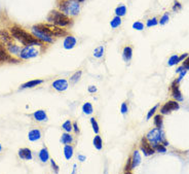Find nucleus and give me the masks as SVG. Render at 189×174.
<instances>
[{
  "instance_id": "24",
  "label": "nucleus",
  "mask_w": 189,
  "mask_h": 174,
  "mask_svg": "<svg viewBox=\"0 0 189 174\" xmlns=\"http://www.w3.org/2000/svg\"><path fill=\"white\" fill-rule=\"evenodd\" d=\"M125 14H126L125 5H119V6L116 7V10H115V14L118 17H123V16H125Z\"/></svg>"
},
{
  "instance_id": "41",
  "label": "nucleus",
  "mask_w": 189,
  "mask_h": 174,
  "mask_svg": "<svg viewBox=\"0 0 189 174\" xmlns=\"http://www.w3.org/2000/svg\"><path fill=\"white\" fill-rule=\"evenodd\" d=\"M120 110H122V113H123V114L128 113V105H126V103H122Z\"/></svg>"
},
{
  "instance_id": "19",
  "label": "nucleus",
  "mask_w": 189,
  "mask_h": 174,
  "mask_svg": "<svg viewBox=\"0 0 189 174\" xmlns=\"http://www.w3.org/2000/svg\"><path fill=\"white\" fill-rule=\"evenodd\" d=\"M43 81L42 79H35V81H30L28 82H26V84H24L22 87V89H27V88H33V87H36V85L42 84Z\"/></svg>"
},
{
  "instance_id": "7",
  "label": "nucleus",
  "mask_w": 189,
  "mask_h": 174,
  "mask_svg": "<svg viewBox=\"0 0 189 174\" xmlns=\"http://www.w3.org/2000/svg\"><path fill=\"white\" fill-rule=\"evenodd\" d=\"M38 55V51L36 49H34L32 45H27L26 48H24L20 53V57L22 59H25V60H28V59L34 58Z\"/></svg>"
},
{
  "instance_id": "40",
  "label": "nucleus",
  "mask_w": 189,
  "mask_h": 174,
  "mask_svg": "<svg viewBox=\"0 0 189 174\" xmlns=\"http://www.w3.org/2000/svg\"><path fill=\"white\" fill-rule=\"evenodd\" d=\"M183 67H184L186 70H189V56H187L185 60L183 61Z\"/></svg>"
},
{
  "instance_id": "47",
  "label": "nucleus",
  "mask_w": 189,
  "mask_h": 174,
  "mask_svg": "<svg viewBox=\"0 0 189 174\" xmlns=\"http://www.w3.org/2000/svg\"><path fill=\"white\" fill-rule=\"evenodd\" d=\"M185 68H184V67H179V68L178 69H177V72H178V73H180V72H181V71H183V70H184Z\"/></svg>"
},
{
  "instance_id": "11",
  "label": "nucleus",
  "mask_w": 189,
  "mask_h": 174,
  "mask_svg": "<svg viewBox=\"0 0 189 174\" xmlns=\"http://www.w3.org/2000/svg\"><path fill=\"white\" fill-rule=\"evenodd\" d=\"M178 84H179V82H177V81H175L173 84V85H172V94H173L174 98H175L177 101L179 102V101H183V96H182L181 92H180Z\"/></svg>"
},
{
  "instance_id": "48",
  "label": "nucleus",
  "mask_w": 189,
  "mask_h": 174,
  "mask_svg": "<svg viewBox=\"0 0 189 174\" xmlns=\"http://www.w3.org/2000/svg\"><path fill=\"white\" fill-rule=\"evenodd\" d=\"M78 159H79L80 161H84V160H85V157H83V156H79Z\"/></svg>"
},
{
  "instance_id": "16",
  "label": "nucleus",
  "mask_w": 189,
  "mask_h": 174,
  "mask_svg": "<svg viewBox=\"0 0 189 174\" xmlns=\"http://www.w3.org/2000/svg\"><path fill=\"white\" fill-rule=\"evenodd\" d=\"M19 157L23 160H32V152L29 148H21L19 150Z\"/></svg>"
},
{
  "instance_id": "5",
  "label": "nucleus",
  "mask_w": 189,
  "mask_h": 174,
  "mask_svg": "<svg viewBox=\"0 0 189 174\" xmlns=\"http://www.w3.org/2000/svg\"><path fill=\"white\" fill-rule=\"evenodd\" d=\"M37 26L41 30L45 32L46 34L51 35V36H62V35H65V33H66L61 27L54 24H39Z\"/></svg>"
},
{
  "instance_id": "34",
  "label": "nucleus",
  "mask_w": 189,
  "mask_h": 174,
  "mask_svg": "<svg viewBox=\"0 0 189 174\" xmlns=\"http://www.w3.org/2000/svg\"><path fill=\"white\" fill-rule=\"evenodd\" d=\"M91 126H93V130L94 132L96 134L99 133V126H98V123H97V121L94 119V117H91Z\"/></svg>"
},
{
  "instance_id": "18",
  "label": "nucleus",
  "mask_w": 189,
  "mask_h": 174,
  "mask_svg": "<svg viewBox=\"0 0 189 174\" xmlns=\"http://www.w3.org/2000/svg\"><path fill=\"white\" fill-rule=\"evenodd\" d=\"M34 119L38 121V122H43V121H46L47 120V117H46V113L45 111L43 110H37L35 111L34 114H33Z\"/></svg>"
},
{
  "instance_id": "35",
  "label": "nucleus",
  "mask_w": 189,
  "mask_h": 174,
  "mask_svg": "<svg viewBox=\"0 0 189 174\" xmlns=\"http://www.w3.org/2000/svg\"><path fill=\"white\" fill-rule=\"evenodd\" d=\"M170 20V16H169V14H164V16H162L160 18V20H159V24L160 25H164V24H167L168 23V21Z\"/></svg>"
},
{
  "instance_id": "26",
  "label": "nucleus",
  "mask_w": 189,
  "mask_h": 174,
  "mask_svg": "<svg viewBox=\"0 0 189 174\" xmlns=\"http://www.w3.org/2000/svg\"><path fill=\"white\" fill-rule=\"evenodd\" d=\"M7 49H8V52L10 53V54H13V55H17V54H19V53H21V51H22V49H21L19 46L17 45H8V46H7Z\"/></svg>"
},
{
  "instance_id": "38",
  "label": "nucleus",
  "mask_w": 189,
  "mask_h": 174,
  "mask_svg": "<svg viewBox=\"0 0 189 174\" xmlns=\"http://www.w3.org/2000/svg\"><path fill=\"white\" fill-rule=\"evenodd\" d=\"M82 74V72L81 71H77V72H75L74 74H73L72 76H71V81L72 82H76L78 81L79 78H80V76Z\"/></svg>"
},
{
  "instance_id": "39",
  "label": "nucleus",
  "mask_w": 189,
  "mask_h": 174,
  "mask_svg": "<svg viewBox=\"0 0 189 174\" xmlns=\"http://www.w3.org/2000/svg\"><path fill=\"white\" fill-rule=\"evenodd\" d=\"M157 107L158 106L157 105H155V106H153V107L151 108V109L149 110V113H148V114H147V120H149L150 117H151L153 114H154V113H155V110L157 109Z\"/></svg>"
},
{
  "instance_id": "31",
  "label": "nucleus",
  "mask_w": 189,
  "mask_h": 174,
  "mask_svg": "<svg viewBox=\"0 0 189 174\" xmlns=\"http://www.w3.org/2000/svg\"><path fill=\"white\" fill-rule=\"evenodd\" d=\"M154 125L156 128H159V129L162 128V117L160 114H157V116L154 117Z\"/></svg>"
},
{
  "instance_id": "29",
  "label": "nucleus",
  "mask_w": 189,
  "mask_h": 174,
  "mask_svg": "<svg viewBox=\"0 0 189 174\" xmlns=\"http://www.w3.org/2000/svg\"><path fill=\"white\" fill-rule=\"evenodd\" d=\"M151 145H152L153 148H154V150H156V152H167L165 146L161 143H155V144H151Z\"/></svg>"
},
{
  "instance_id": "3",
  "label": "nucleus",
  "mask_w": 189,
  "mask_h": 174,
  "mask_svg": "<svg viewBox=\"0 0 189 174\" xmlns=\"http://www.w3.org/2000/svg\"><path fill=\"white\" fill-rule=\"evenodd\" d=\"M47 21L56 26H59V27H66V26H69L71 23V20L67 14L58 10H52L47 17Z\"/></svg>"
},
{
  "instance_id": "46",
  "label": "nucleus",
  "mask_w": 189,
  "mask_h": 174,
  "mask_svg": "<svg viewBox=\"0 0 189 174\" xmlns=\"http://www.w3.org/2000/svg\"><path fill=\"white\" fill-rule=\"evenodd\" d=\"M73 128H74V130H75V132H76V133H78V128H77V124H76V123H74V124H73Z\"/></svg>"
},
{
  "instance_id": "36",
  "label": "nucleus",
  "mask_w": 189,
  "mask_h": 174,
  "mask_svg": "<svg viewBox=\"0 0 189 174\" xmlns=\"http://www.w3.org/2000/svg\"><path fill=\"white\" fill-rule=\"evenodd\" d=\"M158 24V21L156 18H153V19H149L148 21H147L146 23V26L147 27H152V26H155Z\"/></svg>"
},
{
  "instance_id": "20",
  "label": "nucleus",
  "mask_w": 189,
  "mask_h": 174,
  "mask_svg": "<svg viewBox=\"0 0 189 174\" xmlns=\"http://www.w3.org/2000/svg\"><path fill=\"white\" fill-rule=\"evenodd\" d=\"M64 154H65V158L67 160H70L73 156V147L69 145V144H66L64 147Z\"/></svg>"
},
{
  "instance_id": "9",
  "label": "nucleus",
  "mask_w": 189,
  "mask_h": 174,
  "mask_svg": "<svg viewBox=\"0 0 189 174\" xmlns=\"http://www.w3.org/2000/svg\"><path fill=\"white\" fill-rule=\"evenodd\" d=\"M141 149H142V152H144V155L147 156V157H148V156L153 155L155 152L154 148H153L152 145L148 142V140H147V139H143V140H142Z\"/></svg>"
},
{
  "instance_id": "43",
  "label": "nucleus",
  "mask_w": 189,
  "mask_h": 174,
  "mask_svg": "<svg viewBox=\"0 0 189 174\" xmlns=\"http://www.w3.org/2000/svg\"><path fill=\"white\" fill-rule=\"evenodd\" d=\"M51 163H52V166L55 168L56 172H58V171H59V167L57 166V164L55 163V161H54V160H52V161H51Z\"/></svg>"
},
{
  "instance_id": "2",
  "label": "nucleus",
  "mask_w": 189,
  "mask_h": 174,
  "mask_svg": "<svg viewBox=\"0 0 189 174\" xmlns=\"http://www.w3.org/2000/svg\"><path fill=\"white\" fill-rule=\"evenodd\" d=\"M80 2L76 0H63L59 3V8L60 11L64 13L67 16L74 17L77 16L80 11Z\"/></svg>"
},
{
  "instance_id": "6",
  "label": "nucleus",
  "mask_w": 189,
  "mask_h": 174,
  "mask_svg": "<svg viewBox=\"0 0 189 174\" xmlns=\"http://www.w3.org/2000/svg\"><path fill=\"white\" fill-rule=\"evenodd\" d=\"M32 33L35 37L37 38V39H39L41 41H44V42H54V38L51 35L46 34L45 32L43 30H41V29L38 27L37 25H35L32 27Z\"/></svg>"
},
{
  "instance_id": "1",
  "label": "nucleus",
  "mask_w": 189,
  "mask_h": 174,
  "mask_svg": "<svg viewBox=\"0 0 189 174\" xmlns=\"http://www.w3.org/2000/svg\"><path fill=\"white\" fill-rule=\"evenodd\" d=\"M10 34L16 39L21 41V43H23L24 45H42L39 39L35 38L33 35L29 34L24 29L17 27V26L10 28Z\"/></svg>"
},
{
  "instance_id": "21",
  "label": "nucleus",
  "mask_w": 189,
  "mask_h": 174,
  "mask_svg": "<svg viewBox=\"0 0 189 174\" xmlns=\"http://www.w3.org/2000/svg\"><path fill=\"white\" fill-rule=\"evenodd\" d=\"M39 159L41 162H46L48 161L49 159V154H48V150H47V148H42L40 150L39 152Z\"/></svg>"
},
{
  "instance_id": "51",
  "label": "nucleus",
  "mask_w": 189,
  "mask_h": 174,
  "mask_svg": "<svg viewBox=\"0 0 189 174\" xmlns=\"http://www.w3.org/2000/svg\"><path fill=\"white\" fill-rule=\"evenodd\" d=\"M1 48H3V46H2V45H1V43H0V49H1Z\"/></svg>"
},
{
  "instance_id": "28",
  "label": "nucleus",
  "mask_w": 189,
  "mask_h": 174,
  "mask_svg": "<svg viewBox=\"0 0 189 174\" xmlns=\"http://www.w3.org/2000/svg\"><path fill=\"white\" fill-rule=\"evenodd\" d=\"M94 145L97 149H99V150L102 148V146H103L102 138L100 137L99 135H97V136L94 138Z\"/></svg>"
},
{
  "instance_id": "22",
  "label": "nucleus",
  "mask_w": 189,
  "mask_h": 174,
  "mask_svg": "<svg viewBox=\"0 0 189 174\" xmlns=\"http://www.w3.org/2000/svg\"><path fill=\"white\" fill-rule=\"evenodd\" d=\"M122 25V17H114L113 19H112V21L110 22V26H111V28H117V27H119V26Z\"/></svg>"
},
{
  "instance_id": "33",
  "label": "nucleus",
  "mask_w": 189,
  "mask_h": 174,
  "mask_svg": "<svg viewBox=\"0 0 189 174\" xmlns=\"http://www.w3.org/2000/svg\"><path fill=\"white\" fill-rule=\"evenodd\" d=\"M62 128H63L66 132H68V133H69V132H71V130H72V124H71L70 121H66V122L63 124Z\"/></svg>"
},
{
  "instance_id": "25",
  "label": "nucleus",
  "mask_w": 189,
  "mask_h": 174,
  "mask_svg": "<svg viewBox=\"0 0 189 174\" xmlns=\"http://www.w3.org/2000/svg\"><path fill=\"white\" fill-rule=\"evenodd\" d=\"M61 141H62V143H64V144H70V143H72L73 138L70 134H68V132H67V133L62 135Z\"/></svg>"
},
{
  "instance_id": "17",
  "label": "nucleus",
  "mask_w": 189,
  "mask_h": 174,
  "mask_svg": "<svg viewBox=\"0 0 189 174\" xmlns=\"http://www.w3.org/2000/svg\"><path fill=\"white\" fill-rule=\"evenodd\" d=\"M28 138H29V140L30 141H36L38 139H40L41 138V132L37 129L31 130V131L29 132V134H28Z\"/></svg>"
},
{
  "instance_id": "13",
  "label": "nucleus",
  "mask_w": 189,
  "mask_h": 174,
  "mask_svg": "<svg viewBox=\"0 0 189 174\" xmlns=\"http://www.w3.org/2000/svg\"><path fill=\"white\" fill-rule=\"evenodd\" d=\"M6 61H10L14 62V63H17V61L16 59H13L10 56V54H7V52L5 51L3 48L0 49V62H6Z\"/></svg>"
},
{
  "instance_id": "42",
  "label": "nucleus",
  "mask_w": 189,
  "mask_h": 174,
  "mask_svg": "<svg viewBox=\"0 0 189 174\" xmlns=\"http://www.w3.org/2000/svg\"><path fill=\"white\" fill-rule=\"evenodd\" d=\"M182 8V5L179 3V2H175V4H174V6H173V10H180Z\"/></svg>"
},
{
  "instance_id": "50",
  "label": "nucleus",
  "mask_w": 189,
  "mask_h": 174,
  "mask_svg": "<svg viewBox=\"0 0 189 174\" xmlns=\"http://www.w3.org/2000/svg\"><path fill=\"white\" fill-rule=\"evenodd\" d=\"M1 149H2V147H1V144H0V152H1Z\"/></svg>"
},
{
  "instance_id": "27",
  "label": "nucleus",
  "mask_w": 189,
  "mask_h": 174,
  "mask_svg": "<svg viewBox=\"0 0 189 174\" xmlns=\"http://www.w3.org/2000/svg\"><path fill=\"white\" fill-rule=\"evenodd\" d=\"M82 111L85 113V114H91L93 113V105L91 104V103H84L83 106H82Z\"/></svg>"
},
{
  "instance_id": "23",
  "label": "nucleus",
  "mask_w": 189,
  "mask_h": 174,
  "mask_svg": "<svg viewBox=\"0 0 189 174\" xmlns=\"http://www.w3.org/2000/svg\"><path fill=\"white\" fill-rule=\"evenodd\" d=\"M132 55H133L132 48H129V46L125 48V49H123V59H125V61H129L132 59Z\"/></svg>"
},
{
  "instance_id": "49",
  "label": "nucleus",
  "mask_w": 189,
  "mask_h": 174,
  "mask_svg": "<svg viewBox=\"0 0 189 174\" xmlns=\"http://www.w3.org/2000/svg\"><path fill=\"white\" fill-rule=\"evenodd\" d=\"M76 1H78V2H83L84 0H76Z\"/></svg>"
},
{
  "instance_id": "30",
  "label": "nucleus",
  "mask_w": 189,
  "mask_h": 174,
  "mask_svg": "<svg viewBox=\"0 0 189 174\" xmlns=\"http://www.w3.org/2000/svg\"><path fill=\"white\" fill-rule=\"evenodd\" d=\"M103 54H104V46H103V45H100L97 49H94V56L96 58H101L102 56H103Z\"/></svg>"
},
{
  "instance_id": "12",
  "label": "nucleus",
  "mask_w": 189,
  "mask_h": 174,
  "mask_svg": "<svg viewBox=\"0 0 189 174\" xmlns=\"http://www.w3.org/2000/svg\"><path fill=\"white\" fill-rule=\"evenodd\" d=\"M0 40L5 45H10L13 41V35L10 34L6 30H1L0 31Z\"/></svg>"
},
{
  "instance_id": "45",
  "label": "nucleus",
  "mask_w": 189,
  "mask_h": 174,
  "mask_svg": "<svg viewBox=\"0 0 189 174\" xmlns=\"http://www.w3.org/2000/svg\"><path fill=\"white\" fill-rule=\"evenodd\" d=\"M187 54H183L182 56H181V57H179V62H181V61H183V60H184V59L186 58V57H187Z\"/></svg>"
},
{
  "instance_id": "15",
  "label": "nucleus",
  "mask_w": 189,
  "mask_h": 174,
  "mask_svg": "<svg viewBox=\"0 0 189 174\" xmlns=\"http://www.w3.org/2000/svg\"><path fill=\"white\" fill-rule=\"evenodd\" d=\"M131 163H132V169H134L135 167H137L141 163V156L140 152L138 150H135L133 154V158H131Z\"/></svg>"
},
{
  "instance_id": "44",
  "label": "nucleus",
  "mask_w": 189,
  "mask_h": 174,
  "mask_svg": "<svg viewBox=\"0 0 189 174\" xmlns=\"http://www.w3.org/2000/svg\"><path fill=\"white\" fill-rule=\"evenodd\" d=\"M96 91H97V88L94 87V85H91V87L88 88V92L90 93H94Z\"/></svg>"
},
{
  "instance_id": "14",
  "label": "nucleus",
  "mask_w": 189,
  "mask_h": 174,
  "mask_svg": "<svg viewBox=\"0 0 189 174\" xmlns=\"http://www.w3.org/2000/svg\"><path fill=\"white\" fill-rule=\"evenodd\" d=\"M76 45V39L73 36H67L64 40V48L66 49H73Z\"/></svg>"
},
{
  "instance_id": "8",
  "label": "nucleus",
  "mask_w": 189,
  "mask_h": 174,
  "mask_svg": "<svg viewBox=\"0 0 189 174\" xmlns=\"http://www.w3.org/2000/svg\"><path fill=\"white\" fill-rule=\"evenodd\" d=\"M179 108H180V105H179L178 101H169L161 107L160 113L161 114H169L171 111L177 110V109H179Z\"/></svg>"
},
{
  "instance_id": "32",
  "label": "nucleus",
  "mask_w": 189,
  "mask_h": 174,
  "mask_svg": "<svg viewBox=\"0 0 189 174\" xmlns=\"http://www.w3.org/2000/svg\"><path fill=\"white\" fill-rule=\"evenodd\" d=\"M177 63H179V57H178V55H173L172 57L170 58L169 62H168L169 66H174V65H176Z\"/></svg>"
},
{
  "instance_id": "4",
  "label": "nucleus",
  "mask_w": 189,
  "mask_h": 174,
  "mask_svg": "<svg viewBox=\"0 0 189 174\" xmlns=\"http://www.w3.org/2000/svg\"><path fill=\"white\" fill-rule=\"evenodd\" d=\"M146 139L148 140L150 144H155V143H162L164 146H167L168 143L164 139V135L162 133L161 129L156 128L153 129L151 131L148 132V134L146 135Z\"/></svg>"
},
{
  "instance_id": "10",
  "label": "nucleus",
  "mask_w": 189,
  "mask_h": 174,
  "mask_svg": "<svg viewBox=\"0 0 189 174\" xmlns=\"http://www.w3.org/2000/svg\"><path fill=\"white\" fill-rule=\"evenodd\" d=\"M52 87H54V89H56L57 91H65L67 90L68 88V82L66 79H57V81H55L52 82Z\"/></svg>"
},
{
  "instance_id": "37",
  "label": "nucleus",
  "mask_w": 189,
  "mask_h": 174,
  "mask_svg": "<svg viewBox=\"0 0 189 174\" xmlns=\"http://www.w3.org/2000/svg\"><path fill=\"white\" fill-rule=\"evenodd\" d=\"M133 28L136 29V30L141 31L144 29V24L142 22H135L134 24H133Z\"/></svg>"
}]
</instances>
